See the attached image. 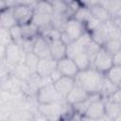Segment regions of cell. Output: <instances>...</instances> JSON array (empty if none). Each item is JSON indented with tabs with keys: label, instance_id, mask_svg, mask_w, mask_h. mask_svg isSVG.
Returning <instances> with one entry per match:
<instances>
[{
	"label": "cell",
	"instance_id": "6da1fadb",
	"mask_svg": "<svg viewBox=\"0 0 121 121\" xmlns=\"http://www.w3.org/2000/svg\"><path fill=\"white\" fill-rule=\"evenodd\" d=\"M105 74L94 67L80 70L76 76V83L86 90L90 95L99 94L103 85Z\"/></svg>",
	"mask_w": 121,
	"mask_h": 121
},
{
	"label": "cell",
	"instance_id": "7a4b0ae2",
	"mask_svg": "<svg viewBox=\"0 0 121 121\" xmlns=\"http://www.w3.org/2000/svg\"><path fill=\"white\" fill-rule=\"evenodd\" d=\"M53 5L47 0H41L34 6V13L32 23H34L41 30V33L53 27Z\"/></svg>",
	"mask_w": 121,
	"mask_h": 121
},
{
	"label": "cell",
	"instance_id": "3957f363",
	"mask_svg": "<svg viewBox=\"0 0 121 121\" xmlns=\"http://www.w3.org/2000/svg\"><path fill=\"white\" fill-rule=\"evenodd\" d=\"M86 31L87 29L83 23L79 22L74 17H71L65 23L63 29L60 31V38L66 44H68L71 42L78 40Z\"/></svg>",
	"mask_w": 121,
	"mask_h": 121
},
{
	"label": "cell",
	"instance_id": "277c9868",
	"mask_svg": "<svg viewBox=\"0 0 121 121\" xmlns=\"http://www.w3.org/2000/svg\"><path fill=\"white\" fill-rule=\"evenodd\" d=\"M68 107H71L65 99L52 102V103H44L39 104L37 107V111L40 114L43 115L45 118H58L60 117L61 114L67 113Z\"/></svg>",
	"mask_w": 121,
	"mask_h": 121
},
{
	"label": "cell",
	"instance_id": "5b68a950",
	"mask_svg": "<svg viewBox=\"0 0 121 121\" xmlns=\"http://www.w3.org/2000/svg\"><path fill=\"white\" fill-rule=\"evenodd\" d=\"M36 101L39 104L52 103L65 99L56 89L54 83L43 84L40 87L36 94Z\"/></svg>",
	"mask_w": 121,
	"mask_h": 121
},
{
	"label": "cell",
	"instance_id": "8992f818",
	"mask_svg": "<svg viewBox=\"0 0 121 121\" xmlns=\"http://www.w3.org/2000/svg\"><path fill=\"white\" fill-rule=\"evenodd\" d=\"M5 47V46H4ZM26 56V51L19 44L12 43L5 47V52L3 53V59L6 60L9 65H17L19 63H25Z\"/></svg>",
	"mask_w": 121,
	"mask_h": 121
},
{
	"label": "cell",
	"instance_id": "52a82bcc",
	"mask_svg": "<svg viewBox=\"0 0 121 121\" xmlns=\"http://www.w3.org/2000/svg\"><path fill=\"white\" fill-rule=\"evenodd\" d=\"M112 66H113V56L101 46L100 50L94 59L92 67L106 74Z\"/></svg>",
	"mask_w": 121,
	"mask_h": 121
},
{
	"label": "cell",
	"instance_id": "ba28073f",
	"mask_svg": "<svg viewBox=\"0 0 121 121\" xmlns=\"http://www.w3.org/2000/svg\"><path fill=\"white\" fill-rule=\"evenodd\" d=\"M12 12L17 25L23 26L32 22L34 7L26 5H15L14 7H12Z\"/></svg>",
	"mask_w": 121,
	"mask_h": 121
},
{
	"label": "cell",
	"instance_id": "9c48e42d",
	"mask_svg": "<svg viewBox=\"0 0 121 121\" xmlns=\"http://www.w3.org/2000/svg\"><path fill=\"white\" fill-rule=\"evenodd\" d=\"M105 116H107L106 104L105 99L102 97L94 100L83 113V117L88 119H101Z\"/></svg>",
	"mask_w": 121,
	"mask_h": 121
},
{
	"label": "cell",
	"instance_id": "30bf717a",
	"mask_svg": "<svg viewBox=\"0 0 121 121\" xmlns=\"http://www.w3.org/2000/svg\"><path fill=\"white\" fill-rule=\"evenodd\" d=\"M57 69L60 71V73L62 76L72 77V78H76V76L79 72V69L77 66L74 60L67 56L58 60Z\"/></svg>",
	"mask_w": 121,
	"mask_h": 121
},
{
	"label": "cell",
	"instance_id": "8fae6325",
	"mask_svg": "<svg viewBox=\"0 0 121 121\" xmlns=\"http://www.w3.org/2000/svg\"><path fill=\"white\" fill-rule=\"evenodd\" d=\"M31 52H33L39 59L51 58L50 44L48 39L42 34L39 37H37L36 40L34 41Z\"/></svg>",
	"mask_w": 121,
	"mask_h": 121
},
{
	"label": "cell",
	"instance_id": "7c38bea8",
	"mask_svg": "<svg viewBox=\"0 0 121 121\" xmlns=\"http://www.w3.org/2000/svg\"><path fill=\"white\" fill-rule=\"evenodd\" d=\"M49 44H50V53L51 58L56 60L57 61L66 56V43L61 40L60 36L49 38Z\"/></svg>",
	"mask_w": 121,
	"mask_h": 121
},
{
	"label": "cell",
	"instance_id": "4fadbf2b",
	"mask_svg": "<svg viewBox=\"0 0 121 121\" xmlns=\"http://www.w3.org/2000/svg\"><path fill=\"white\" fill-rule=\"evenodd\" d=\"M57 62L58 61L52 58L40 59L36 68V74L42 78L49 77L57 69Z\"/></svg>",
	"mask_w": 121,
	"mask_h": 121
},
{
	"label": "cell",
	"instance_id": "5bb4252c",
	"mask_svg": "<svg viewBox=\"0 0 121 121\" xmlns=\"http://www.w3.org/2000/svg\"><path fill=\"white\" fill-rule=\"evenodd\" d=\"M89 95H90V94L86 90H84L81 86H79L78 84L76 83L74 88L71 90V92L65 97V100L72 107V106H74V105H76L79 102H82Z\"/></svg>",
	"mask_w": 121,
	"mask_h": 121
},
{
	"label": "cell",
	"instance_id": "9a60e30c",
	"mask_svg": "<svg viewBox=\"0 0 121 121\" xmlns=\"http://www.w3.org/2000/svg\"><path fill=\"white\" fill-rule=\"evenodd\" d=\"M54 85L58 92L65 98L67 95L71 92V90L74 88L76 85V79L75 78L72 77H66V76H61L59 79H57L54 82Z\"/></svg>",
	"mask_w": 121,
	"mask_h": 121
},
{
	"label": "cell",
	"instance_id": "2e32d148",
	"mask_svg": "<svg viewBox=\"0 0 121 121\" xmlns=\"http://www.w3.org/2000/svg\"><path fill=\"white\" fill-rule=\"evenodd\" d=\"M21 31H22V37L23 40H28V41H34L37 37L41 35L40 28L32 22L21 26ZM23 43V42H22Z\"/></svg>",
	"mask_w": 121,
	"mask_h": 121
},
{
	"label": "cell",
	"instance_id": "e0dca14e",
	"mask_svg": "<svg viewBox=\"0 0 121 121\" xmlns=\"http://www.w3.org/2000/svg\"><path fill=\"white\" fill-rule=\"evenodd\" d=\"M0 25H1V27H5L9 29L12 27L13 26L17 25L15 18L13 16L12 8H6L4 9H1Z\"/></svg>",
	"mask_w": 121,
	"mask_h": 121
},
{
	"label": "cell",
	"instance_id": "ac0fdd59",
	"mask_svg": "<svg viewBox=\"0 0 121 121\" xmlns=\"http://www.w3.org/2000/svg\"><path fill=\"white\" fill-rule=\"evenodd\" d=\"M89 8H90V10L92 12V15L101 23L109 21L112 19V16L109 13V11L100 3L94 5L92 7H89Z\"/></svg>",
	"mask_w": 121,
	"mask_h": 121
},
{
	"label": "cell",
	"instance_id": "d6986e66",
	"mask_svg": "<svg viewBox=\"0 0 121 121\" xmlns=\"http://www.w3.org/2000/svg\"><path fill=\"white\" fill-rule=\"evenodd\" d=\"M112 17L121 15V0H100L99 2Z\"/></svg>",
	"mask_w": 121,
	"mask_h": 121
},
{
	"label": "cell",
	"instance_id": "ffe728a7",
	"mask_svg": "<svg viewBox=\"0 0 121 121\" xmlns=\"http://www.w3.org/2000/svg\"><path fill=\"white\" fill-rule=\"evenodd\" d=\"M118 89V86L115 85L111 79H109L106 75H105V78L103 81V85L100 91V96L104 99H108L109 97H111Z\"/></svg>",
	"mask_w": 121,
	"mask_h": 121
},
{
	"label": "cell",
	"instance_id": "44dd1931",
	"mask_svg": "<svg viewBox=\"0 0 121 121\" xmlns=\"http://www.w3.org/2000/svg\"><path fill=\"white\" fill-rule=\"evenodd\" d=\"M73 17L79 22L83 23L86 26V24L93 18L92 12L90 10V8L85 7V6H80L73 14Z\"/></svg>",
	"mask_w": 121,
	"mask_h": 121
},
{
	"label": "cell",
	"instance_id": "7402d4cb",
	"mask_svg": "<svg viewBox=\"0 0 121 121\" xmlns=\"http://www.w3.org/2000/svg\"><path fill=\"white\" fill-rule=\"evenodd\" d=\"M73 60L76 62L77 66L78 67L79 71L87 69V68L92 66V61H91V60H90V58H89V56L87 55L86 52H81V53L76 55L73 58Z\"/></svg>",
	"mask_w": 121,
	"mask_h": 121
},
{
	"label": "cell",
	"instance_id": "603a6c76",
	"mask_svg": "<svg viewBox=\"0 0 121 121\" xmlns=\"http://www.w3.org/2000/svg\"><path fill=\"white\" fill-rule=\"evenodd\" d=\"M102 47L113 56L121 48V41L119 38H111L102 44Z\"/></svg>",
	"mask_w": 121,
	"mask_h": 121
},
{
	"label": "cell",
	"instance_id": "cb8c5ba5",
	"mask_svg": "<svg viewBox=\"0 0 121 121\" xmlns=\"http://www.w3.org/2000/svg\"><path fill=\"white\" fill-rule=\"evenodd\" d=\"M106 77L111 79L115 85H119L121 81V65H114L105 74Z\"/></svg>",
	"mask_w": 121,
	"mask_h": 121
},
{
	"label": "cell",
	"instance_id": "d4e9b609",
	"mask_svg": "<svg viewBox=\"0 0 121 121\" xmlns=\"http://www.w3.org/2000/svg\"><path fill=\"white\" fill-rule=\"evenodd\" d=\"M39 58L33 53V52H26V60H25V64L30 69L32 73H36V68L39 62Z\"/></svg>",
	"mask_w": 121,
	"mask_h": 121
},
{
	"label": "cell",
	"instance_id": "484cf974",
	"mask_svg": "<svg viewBox=\"0 0 121 121\" xmlns=\"http://www.w3.org/2000/svg\"><path fill=\"white\" fill-rule=\"evenodd\" d=\"M9 32H10V36L12 38L13 43L19 44L21 46L22 42H23V37H22V31H21V26L19 25H15L12 27L9 28Z\"/></svg>",
	"mask_w": 121,
	"mask_h": 121
},
{
	"label": "cell",
	"instance_id": "4316f807",
	"mask_svg": "<svg viewBox=\"0 0 121 121\" xmlns=\"http://www.w3.org/2000/svg\"><path fill=\"white\" fill-rule=\"evenodd\" d=\"M1 44L2 46H8L10 43H13L12 38L10 36V32L9 28H5V27H1Z\"/></svg>",
	"mask_w": 121,
	"mask_h": 121
},
{
	"label": "cell",
	"instance_id": "83f0119b",
	"mask_svg": "<svg viewBox=\"0 0 121 121\" xmlns=\"http://www.w3.org/2000/svg\"><path fill=\"white\" fill-rule=\"evenodd\" d=\"M14 1H15V5H26V6L34 7L41 0H14Z\"/></svg>",
	"mask_w": 121,
	"mask_h": 121
},
{
	"label": "cell",
	"instance_id": "f1b7e54d",
	"mask_svg": "<svg viewBox=\"0 0 121 121\" xmlns=\"http://www.w3.org/2000/svg\"><path fill=\"white\" fill-rule=\"evenodd\" d=\"M109 100H112L113 102H116V103H119L121 104V87L117 89V91L111 96L108 98Z\"/></svg>",
	"mask_w": 121,
	"mask_h": 121
},
{
	"label": "cell",
	"instance_id": "f546056e",
	"mask_svg": "<svg viewBox=\"0 0 121 121\" xmlns=\"http://www.w3.org/2000/svg\"><path fill=\"white\" fill-rule=\"evenodd\" d=\"M78 2L80 3L81 6H85V7H92L94 5H96L100 2V0H78Z\"/></svg>",
	"mask_w": 121,
	"mask_h": 121
},
{
	"label": "cell",
	"instance_id": "4dcf8cb0",
	"mask_svg": "<svg viewBox=\"0 0 121 121\" xmlns=\"http://www.w3.org/2000/svg\"><path fill=\"white\" fill-rule=\"evenodd\" d=\"M113 64L121 65V48L113 55Z\"/></svg>",
	"mask_w": 121,
	"mask_h": 121
},
{
	"label": "cell",
	"instance_id": "1f68e13d",
	"mask_svg": "<svg viewBox=\"0 0 121 121\" xmlns=\"http://www.w3.org/2000/svg\"><path fill=\"white\" fill-rule=\"evenodd\" d=\"M112 24L119 29L121 30V15L120 16H115V17H112Z\"/></svg>",
	"mask_w": 121,
	"mask_h": 121
},
{
	"label": "cell",
	"instance_id": "d6a6232c",
	"mask_svg": "<svg viewBox=\"0 0 121 121\" xmlns=\"http://www.w3.org/2000/svg\"><path fill=\"white\" fill-rule=\"evenodd\" d=\"M47 1H49V2H51V3H53V2H56V1H59V0H47ZM64 1H66V2H70V1H72V0H64Z\"/></svg>",
	"mask_w": 121,
	"mask_h": 121
},
{
	"label": "cell",
	"instance_id": "836d02e7",
	"mask_svg": "<svg viewBox=\"0 0 121 121\" xmlns=\"http://www.w3.org/2000/svg\"><path fill=\"white\" fill-rule=\"evenodd\" d=\"M121 87V81H120V83H119V85H118V88H120Z\"/></svg>",
	"mask_w": 121,
	"mask_h": 121
},
{
	"label": "cell",
	"instance_id": "e575fe53",
	"mask_svg": "<svg viewBox=\"0 0 121 121\" xmlns=\"http://www.w3.org/2000/svg\"><path fill=\"white\" fill-rule=\"evenodd\" d=\"M119 39H120V41H121V33H120V37H119Z\"/></svg>",
	"mask_w": 121,
	"mask_h": 121
}]
</instances>
